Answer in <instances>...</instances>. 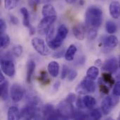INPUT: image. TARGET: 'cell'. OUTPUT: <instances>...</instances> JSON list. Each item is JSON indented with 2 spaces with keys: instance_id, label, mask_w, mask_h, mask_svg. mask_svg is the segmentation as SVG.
I'll return each mask as SVG.
<instances>
[{
  "instance_id": "1",
  "label": "cell",
  "mask_w": 120,
  "mask_h": 120,
  "mask_svg": "<svg viewBox=\"0 0 120 120\" xmlns=\"http://www.w3.org/2000/svg\"><path fill=\"white\" fill-rule=\"evenodd\" d=\"M103 22V11L97 6H90L85 13V24L89 29L98 28Z\"/></svg>"
},
{
  "instance_id": "2",
  "label": "cell",
  "mask_w": 120,
  "mask_h": 120,
  "mask_svg": "<svg viewBox=\"0 0 120 120\" xmlns=\"http://www.w3.org/2000/svg\"><path fill=\"white\" fill-rule=\"evenodd\" d=\"M96 85L94 80L89 78L87 76L82 80V82L77 86L75 91L79 94H86L94 93L96 91Z\"/></svg>"
},
{
  "instance_id": "3",
  "label": "cell",
  "mask_w": 120,
  "mask_h": 120,
  "mask_svg": "<svg viewBox=\"0 0 120 120\" xmlns=\"http://www.w3.org/2000/svg\"><path fill=\"white\" fill-rule=\"evenodd\" d=\"M57 111L66 120L73 117L75 109L72 103L66 100L65 101L60 102L58 105Z\"/></svg>"
},
{
  "instance_id": "4",
  "label": "cell",
  "mask_w": 120,
  "mask_h": 120,
  "mask_svg": "<svg viewBox=\"0 0 120 120\" xmlns=\"http://www.w3.org/2000/svg\"><path fill=\"white\" fill-rule=\"evenodd\" d=\"M1 68L2 72L9 77H12L15 74V65L10 58L2 57L1 59Z\"/></svg>"
},
{
  "instance_id": "5",
  "label": "cell",
  "mask_w": 120,
  "mask_h": 120,
  "mask_svg": "<svg viewBox=\"0 0 120 120\" xmlns=\"http://www.w3.org/2000/svg\"><path fill=\"white\" fill-rule=\"evenodd\" d=\"M21 119L25 120H34L41 118V112L39 110L34 106L28 105L23 108L20 111Z\"/></svg>"
},
{
  "instance_id": "6",
  "label": "cell",
  "mask_w": 120,
  "mask_h": 120,
  "mask_svg": "<svg viewBox=\"0 0 120 120\" xmlns=\"http://www.w3.org/2000/svg\"><path fill=\"white\" fill-rule=\"evenodd\" d=\"M32 45L34 50L40 55L46 56L50 54V50L46 45V43L42 39L34 37L32 39Z\"/></svg>"
},
{
  "instance_id": "7",
  "label": "cell",
  "mask_w": 120,
  "mask_h": 120,
  "mask_svg": "<svg viewBox=\"0 0 120 120\" xmlns=\"http://www.w3.org/2000/svg\"><path fill=\"white\" fill-rule=\"evenodd\" d=\"M57 16H48L44 17L38 25V32L40 34H46L49 30L52 27L53 24L56 20Z\"/></svg>"
},
{
  "instance_id": "8",
  "label": "cell",
  "mask_w": 120,
  "mask_h": 120,
  "mask_svg": "<svg viewBox=\"0 0 120 120\" xmlns=\"http://www.w3.org/2000/svg\"><path fill=\"white\" fill-rule=\"evenodd\" d=\"M25 89L20 84H13L11 87V90H10L11 98L12 101L15 103H18L25 96Z\"/></svg>"
},
{
  "instance_id": "9",
  "label": "cell",
  "mask_w": 120,
  "mask_h": 120,
  "mask_svg": "<svg viewBox=\"0 0 120 120\" xmlns=\"http://www.w3.org/2000/svg\"><path fill=\"white\" fill-rule=\"evenodd\" d=\"M117 101H116L111 96L105 97L101 103V110L103 113L105 115H109L115 107V105L117 104Z\"/></svg>"
},
{
  "instance_id": "10",
  "label": "cell",
  "mask_w": 120,
  "mask_h": 120,
  "mask_svg": "<svg viewBox=\"0 0 120 120\" xmlns=\"http://www.w3.org/2000/svg\"><path fill=\"white\" fill-rule=\"evenodd\" d=\"M119 67V63L115 58H111L106 60L103 65V70L109 72H115Z\"/></svg>"
},
{
  "instance_id": "11",
  "label": "cell",
  "mask_w": 120,
  "mask_h": 120,
  "mask_svg": "<svg viewBox=\"0 0 120 120\" xmlns=\"http://www.w3.org/2000/svg\"><path fill=\"white\" fill-rule=\"evenodd\" d=\"M109 11L111 17L114 19H118L120 16V3L117 1H113L109 6Z\"/></svg>"
},
{
  "instance_id": "12",
  "label": "cell",
  "mask_w": 120,
  "mask_h": 120,
  "mask_svg": "<svg viewBox=\"0 0 120 120\" xmlns=\"http://www.w3.org/2000/svg\"><path fill=\"white\" fill-rule=\"evenodd\" d=\"M72 32L76 39L83 40L85 37V27L82 25H76L72 28Z\"/></svg>"
},
{
  "instance_id": "13",
  "label": "cell",
  "mask_w": 120,
  "mask_h": 120,
  "mask_svg": "<svg viewBox=\"0 0 120 120\" xmlns=\"http://www.w3.org/2000/svg\"><path fill=\"white\" fill-rule=\"evenodd\" d=\"M118 39L115 35H110L108 37H106L103 41L104 46L108 49H113L116 47L118 44Z\"/></svg>"
},
{
  "instance_id": "14",
  "label": "cell",
  "mask_w": 120,
  "mask_h": 120,
  "mask_svg": "<svg viewBox=\"0 0 120 120\" xmlns=\"http://www.w3.org/2000/svg\"><path fill=\"white\" fill-rule=\"evenodd\" d=\"M60 66L56 61H51L48 65V71L49 75L53 77H58L59 74Z\"/></svg>"
},
{
  "instance_id": "15",
  "label": "cell",
  "mask_w": 120,
  "mask_h": 120,
  "mask_svg": "<svg viewBox=\"0 0 120 120\" xmlns=\"http://www.w3.org/2000/svg\"><path fill=\"white\" fill-rule=\"evenodd\" d=\"M21 119L20 112L15 106H11L8 110V120H17Z\"/></svg>"
},
{
  "instance_id": "16",
  "label": "cell",
  "mask_w": 120,
  "mask_h": 120,
  "mask_svg": "<svg viewBox=\"0 0 120 120\" xmlns=\"http://www.w3.org/2000/svg\"><path fill=\"white\" fill-rule=\"evenodd\" d=\"M41 12H42V15H43L44 17L57 16L56 15V11L54 7L50 4H45L42 8Z\"/></svg>"
},
{
  "instance_id": "17",
  "label": "cell",
  "mask_w": 120,
  "mask_h": 120,
  "mask_svg": "<svg viewBox=\"0 0 120 120\" xmlns=\"http://www.w3.org/2000/svg\"><path fill=\"white\" fill-rule=\"evenodd\" d=\"M35 63L33 60H30L27 64V75H26V81L27 83L31 82L32 77L35 70Z\"/></svg>"
},
{
  "instance_id": "18",
  "label": "cell",
  "mask_w": 120,
  "mask_h": 120,
  "mask_svg": "<svg viewBox=\"0 0 120 120\" xmlns=\"http://www.w3.org/2000/svg\"><path fill=\"white\" fill-rule=\"evenodd\" d=\"M77 51V49L75 46V45L71 44L68 47V50L66 51V52L65 53V60H68V61H72V60H74V58H75V55Z\"/></svg>"
},
{
  "instance_id": "19",
  "label": "cell",
  "mask_w": 120,
  "mask_h": 120,
  "mask_svg": "<svg viewBox=\"0 0 120 120\" xmlns=\"http://www.w3.org/2000/svg\"><path fill=\"white\" fill-rule=\"evenodd\" d=\"M8 83L5 81L3 83H0V94L3 101H6L8 99Z\"/></svg>"
},
{
  "instance_id": "20",
  "label": "cell",
  "mask_w": 120,
  "mask_h": 120,
  "mask_svg": "<svg viewBox=\"0 0 120 120\" xmlns=\"http://www.w3.org/2000/svg\"><path fill=\"white\" fill-rule=\"evenodd\" d=\"M82 99L84 104L86 108L93 109L96 105V100L91 96H85Z\"/></svg>"
},
{
  "instance_id": "21",
  "label": "cell",
  "mask_w": 120,
  "mask_h": 120,
  "mask_svg": "<svg viewBox=\"0 0 120 120\" xmlns=\"http://www.w3.org/2000/svg\"><path fill=\"white\" fill-rule=\"evenodd\" d=\"M20 12L23 17V20H22L23 25L29 28L31 25H30V14H29L27 9L25 7H22L20 9Z\"/></svg>"
},
{
  "instance_id": "22",
  "label": "cell",
  "mask_w": 120,
  "mask_h": 120,
  "mask_svg": "<svg viewBox=\"0 0 120 120\" xmlns=\"http://www.w3.org/2000/svg\"><path fill=\"white\" fill-rule=\"evenodd\" d=\"M55 111L56 110H55L54 106L53 105H51V104L46 105L44 107V112H43L44 118H45L46 120H49V118L55 112Z\"/></svg>"
},
{
  "instance_id": "23",
  "label": "cell",
  "mask_w": 120,
  "mask_h": 120,
  "mask_svg": "<svg viewBox=\"0 0 120 120\" xmlns=\"http://www.w3.org/2000/svg\"><path fill=\"white\" fill-rule=\"evenodd\" d=\"M98 75H99V70L96 66L90 67L86 72V76L93 80H95L98 77Z\"/></svg>"
},
{
  "instance_id": "24",
  "label": "cell",
  "mask_w": 120,
  "mask_h": 120,
  "mask_svg": "<svg viewBox=\"0 0 120 120\" xmlns=\"http://www.w3.org/2000/svg\"><path fill=\"white\" fill-rule=\"evenodd\" d=\"M68 34V29L67 26L64 24L60 25L58 28V31H57L56 34L59 37H60L61 39H63L64 40L66 38Z\"/></svg>"
},
{
  "instance_id": "25",
  "label": "cell",
  "mask_w": 120,
  "mask_h": 120,
  "mask_svg": "<svg viewBox=\"0 0 120 120\" xmlns=\"http://www.w3.org/2000/svg\"><path fill=\"white\" fill-rule=\"evenodd\" d=\"M11 39L8 34H1L0 37V47L1 49H6L10 44Z\"/></svg>"
},
{
  "instance_id": "26",
  "label": "cell",
  "mask_w": 120,
  "mask_h": 120,
  "mask_svg": "<svg viewBox=\"0 0 120 120\" xmlns=\"http://www.w3.org/2000/svg\"><path fill=\"white\" fill-rule=\"evenodd\" d=\"M19 0H4V7L6 10L11 11L18 5Z\"/></svg>"
},
{
  "instance_id": "27",
  "label": "cell",
  "mask_w": 120,
  "mask_h": 120,
  "mask_svg": "<svg viewBox=\"0 0 120 120\" xmlns=\"http://www.w3.org/2000/svg\"><path fill=\"white\" fill-rule=\"evenodd\" d=\"M105 29H106V31L108 32V33H109V34H114L117 32V25H115V23L110 20L106 22Z\"/></svg>"
},
{
  "instance_id": "28",
  "label": "cell",
  "mask_w": 120,
  "mask_h": 120,
  "mask_svg": "<svg viewBox=\"0 0 120 120\" xmlns=\"http://www.w3.org/2000/svg\"><path fill=\"white\" fill-rule=\"evenodd\" d=\"M39 81L41 84H44V85H47L48 84H49L50 79H49L47 72L46 71L43 70V71H41L40 72V75H39Z\"/></svg>"
},
{
  "instance_id": "29",
  "label": "cell",
  "mask_w": 120,
  "mask_h": 120,
  "mask_svg": "<svg viewBox=\"0 0 120 120\" xmlns=\"http://www.w3.org/2000/svg\"><path fill=\"white\" fill-rule=\"evenodd\" d=\"M101 79H103V81L105 83H106L110 86H112L115 84V79H114L113 77L112 76V75H110L109 73H103Z\"/></svg>"
},
{
  "instance_id": "30",
  "label": "cell",
  "mask_w": 120,
  "mask_h": 120,
  "mask_svg": "<svg viewBox=\"0 0 120 120\" xmlns=\"http://www.w3.org/2000/svg\"><path fill=\"white\" fill-rule=\"evenodd\" d=\"M90 117L93 120H101L102 118V112L98 109H93L90 112Z\"/></svg>"
},
{
  "instance_id": "31",
  "label": "cell",
  "mask_w": 120,
  "mask_h": 120,
  "mask_svg": "<svg viewBox=\"0 0 120 120\" xmlns=\"http://www.w3.org/2000/svg\"><path fill=\"white\" fill-rule=\"evenodd\" d=\"M72 118L75 120H89V116L82 111L75 110Z\"/></svg>"
},
{
  "instance_id": "32",
  "label": "cell",
  "mask_w": 120,
  "mask_h": 120,
  "mask_svg": "<svg viewBox=\"0 0 120 120\" xmlns=\"http://www.w3.org/2000/svg\"><path fill=\"white\" fill-rule=\"evenodd\" d=\"M12 52L15 57H20L23 52V48L20 45L15 46L12 49Z\"/></svg>"
},
{
  "instance_id": "33",
  "label": "cell",
  "mask_w": 120,
  "mask_h": 120,
  "mask_svg": "<svg viewBox=\"0 0 120 120\" xmlns=\"http://www.w3.org/2000/svg\"><path fill=\"white\" fill-rule=\"evenodd\" d=\"M96 37H97V30H96V29H89L88 38L90 40H93Z\"/></svg>"
},
{
  "instance_id": "34",
  "label": "cell",
  "mask_w": 120,
  "mask_h": 120,
  "mask_svg": "<svg viewBox=\"0 0 120 120\" xmlns=\"http://www.w3.org/2000/svg\"><path fill=\"white\" fill-rule=\"evenodd\" d=\"M112 94L115 96H117V97L120 96V82H118L115 84L114 89H113Z\"/></svg>"
},
{
  "instance_id": "35",
  "label": "cell",
  "mask_w": 120,
  "mask_h": 120,
  "mask_svg": "<svg viewBox=\"0 0 120 120\" xmlns=\"http://www.w3.org/2000/svg\"><path fill=\"white\" fill-rule=\"evenodd\" d=\"M77 76V72L76 70H70L69 72H68V79L69 81H73Z\"/></svg>"
},
{
  "instance_id": "36",
  "label": "cell",
  "mask_w": 120,
  "mask_h": 120,
  "mask_svg": "<svg viewBox=\"0 0 120 120\" xmlns=\"http://www.w3.org/2000/svg\"><path fill=\"white\" fill-rule=\"evenodd\" d=\"M6 22L4 19L1 18L0 19V33H1V35L4 34V32L6 31Z\"/></svg>"
},
{
  "instance_id": "37",
  "label": "cell",
  "mask_w": 120,
  "mask_h": 120,
  "mask_svg": "<svg viewBox=\"0 0 120 120\" xmlns=\"http://www.w3.org/2000/svg\"><path fill=\"white\" fill-rule=\"evenodd\" d=\"M69 72V68L67 65H64L63 66V70H62V72H61V79H65L66 77H68Z\"/></svg>"
},
{
  "instance_id": "38",
  "label": "cell",
  "mask_w": 120,
  "mask_h": 120,
  "mask_svg": "<svg viewBox=\"0 0 120 120\" xmlns=\"http://www.w3.org/2000/svg\"><path fill=\"white\" fill-rule=\"evenodd\" d=\"M99 88H100V91L103 93L104 94H108L109 93V89L108 88L107 86L103 84H99Z\"/></svg>"
},
{
  "instance_id": "39",
  "label": "cell",
  "mask_w": 120,
  "mask_h": 120,
  "mask_svg": "<svg viewBox=\"0 0 120 120\" xmlns=\"http://www.w3.org/2000/svg\"><path fill=\"white\" fill-rule=\"evenodd\" d=\"M66 100L68 101H69L70 103H72L73 102H75L77 100V96L74 94H69L68 95V96H67V99Z\"/></svg>"
},
{
  "instance_id": "40",
  "label": "cell",
  "mask_w": 120,
  "mask_h": 120,
  "mask_svg": "<svg viewBox=\"0 0 120 120\" xmlns=\"http://www.w3.org/2000/svg\"><path fill=\"white\" fill-rule=\"evenodd\" d=\"M76 101H77L76 105L79 109H82V108H84L85 107V105L84 104V102H83V99H82L81 98H78L76 100Z\"/></svg>"
},
{
  "instance_id": "41",
  "label": "cell",
  "mask_w": 120,
  "mask_h": 120,
  "mask_svg": "<svg viewBox=\"0 0 120 120\" xmlns=\"http://www.w3.org/2000/svg\"><path fill=\"white\" fill-rule=\"evenodd\" d=\"M10 21H11L13 25H17V24L18 23V18H17L15 16L13 15H10Z\"/></svg>"
},
{
  "instance_id": "42",
  "label": "cell",
  "mask_w": 120,
  "mask_h": 120,
  "mask_svg": "<svg viewBox=\"0 0 120 120\" xmlns=\"http://www.w3.org/2000/svg\"><path fill=\"white\" fill-rule=\"evenodd\" d=\"M63 54V51H59V52H58L57 53H55V54L53 55V57L56 58H60L62 57Z\"/></svg>"
},
{
  "instance_id": "43",
  "label": "cell",
  "mask_w": 120,
  "mask_h": 120,
  "mask_svg": "<svg viewBox=\"0 0 120 120\" xmlns=\"http://www.w3.org/2000/svg\"><path fill=\"white\" fill-rule=\"evenodd\" d=\"M60 82H56L55 83V84L53 85V88H54V89H55L56 91H58V89H59V87H60Z\"/></svg>"
},
{
  "instance_id": "44",
  "label": "cell",
  "mask_w": 120,
  "mask_h": 120,
  "mask_svg": "<svg viewBox=\"0 0 120 120\" xmlns=\"http://www.w3.org/2000/svg\"><path fill=\"white\" fill-rule=\"evenodd\" d=\"M29 32H30V35H33L35 33V29L32 26H30L29 27Z\"/></svg>"
},
{
  "instance_id": "45",
  "label": "cell",
  "mask_w": 120,
  "mask_h": 120,
  "mask_svg": "<svg viewBox=\"0 0 120 120\" xmlns=\"http://www.w3.org/2000/svg\"><path fill=\"white\" fill-rule=\"evenodd\" d=\"M51 0H34L35 3L39 4H42V3H45V2H49Z\"/></svg>"
},
{
  "instance_id": "46",
  "label": "cell",
  "mask_w": 120,
  "mask_h": 120,
  "mask_svg": "<svg viewBox=\"0 0 120 120\" xmlns=\"http://www.w3.org/2000/svg\"><path fill=\"white\" fill-rule=\"evenodd\" d=\"M5 81H6L5 77H4V75H3V73L1 72V74H0V83H3V82H4Z\"/></svg>"
},
{
  "instance_id": "47",
  "label": "cell",
  "mask_w": 120,
  "mask_h": 120,
  "mask_svg": "<svg viewBox=\"0 0 120 120\" xmlns=\"http://www.w3.org/2000/svg\"><path fill=\"white\" fill-rule=\"evenodd\" d=\"M65 1L68 3V4H74L75 3L76 1H77V0H65Z\"/></svg>"
},
{
  "instance_id": "48",
  "label": "cell",
  "mask_w": 120,
  "mask_h": 120,
  "mask_svg": "<svg viewBox=\"0 0 120 120\" xmlns=\"http://www.w3.org/2000/svg\"><path fill=\"white\" fill-rule=\"evenodd\" d=\"M95 63H96V64L97 63V65H101V61L100 60H96V61Z\"/></svg>"
},
{
  "instance_id": "49",
  "label": "cell",
  "mask_w": 120,
  "mask_h": 120,
  "mask_svg": "<svg viewBox=\"0 0 120 120\" xmlns=\"http://www.w3.org/2000/svg\"><path fill=\"white\" fill-rule=\"evenodd\" d=\"M119 67H120V62H119Z\"/></svg>"
},
{
  "instance_id": "50",
  "label": "cell",
  "mask_w": 120,
  "mask_h": 120,
  "mask_svg": "<svg viewBox=\"0 0 120 120\" xmlns=\"http://www.w3.org/2000/svg\"><path fill=\"white\" fill-rule=\"evenodd\" d=\"M118 120H120V116L118 117Z\"/></svg>"
}]
</instances>
